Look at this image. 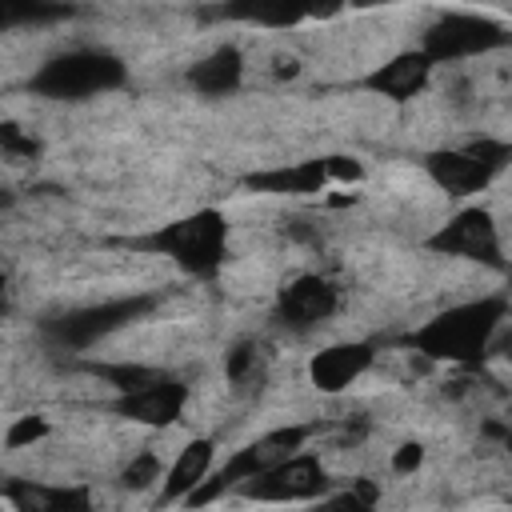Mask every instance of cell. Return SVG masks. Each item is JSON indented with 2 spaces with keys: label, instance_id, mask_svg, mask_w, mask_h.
I'll return each mask as SVG.
<instances>
[{
  "label": "cell",
  "instance_id": "cell-1",
  "mask_svg": "<svg viewBox=\"0 0 512 512\" xmlns=\"http://www.w3.org/2000/svg\"><path fill=\"white\" fill-rule=\"evenodd\" d=\"M504 316H508L504 296L464 300V304H452L448 312L432 316L428 324H420L408 336V348H416L428 360H448V364H460V368H476L492 352V340L504 328Z\"/></svg>",
  "mask_w": 512,
  "mask_h": 512
},
{
  "label": "cell",
  "instance_id": "cell-20",
  "mask_svg": "<svg viewBox=\"0 0 512 512\" xmlns=\"http://www.w3.org/2000/svg\"><path fill=\"white\" fill-rule=\"evenodd\" d=\"M48 432H52L48 416H40V412H28V416H16V420H12V428L4 432V444H8L12 452H16V448H32V444H40Z\"/></svg>",
  "mask_w": 512,
  "mask_h": 512
},
{
  "label": "cell",
  "instance_id": "cell-9",
  "mask_svg": "<svg viewBox=\"0 0 512 512\" xmlns=\"http://www.w3.org/2000/svg\"><path fill=\"white\" fill-rule=\"evenodd\" d=\"M188 396H192V388H188L184 380H176V376L160 372L152 384H144V388H136V392L116 396V400H112V412H116V416H124L128 424L168 428V424H176V420L184 416Z\"/></svg>",
  "mask_w": 512,
  "mask_h": 512
},
{
  "label": "cell",
  "instance_id": "cell-4",
  "mask_svg": "<svg viewBox=\"0 0 512 512\" xmlns=\"http://www.w3.org/2000/svg\"><path fill=\"white\" fill-rule=\"evenodd\" d=\"M156 304H160L156 292H132V296H120V300H100V304H88V308H72L64 316L48 320L44 332L60 348L80 352V348H92L96 340H104V336H112V332L144 320Z\"/></svg>",
  "mask_w": 512,
  "mask_h": 512
},
{
  "label": "cell",
  "instance_id": "cell-21",
  "mask_svg": "<svg viewBox=\"0 0 512 512\" xmlns=\"http://www.w3.org/2000/svg\"><path fill=\"white\" fill-rule=\"evenodd\" d=\"M0 152L8 160H36L40 156V140L32 132H24L20 124H0Z\"/></svg>",
  "mask_w": 512,
  "mask_h": 512
},
{
  "label": "cell",
  "instance_id": "cell-17",
  "mask_svg": "<svg viewBox=\"0 0 512 512\" xmlns=\"http://www.w3.org/2000/svg\"><path fill=\"white\" fill-rule=\"evenodd\" d=\"M212 460H216V444H212L208 436L188 440V444L176 452V460L168 464V472H164L160 504H176V500H184L188 492H196L200 480L212 472Z\"/></svg>",
  "mask_w": 512,
  "mask_h": 512
},
{
  "label": "cell",
  "instance_id": "cell-2",
  "mask_svg": "<svg viewBox=\"0 0 512 512\" xmlns=\"http://www.w3.org/2000/svg\"><path fill=\"white\" fill-rule=\"evenodd\" d=\"M132 248L148 256H164L188 276H216L228 256V220L216 208H200L192 216H180L172 224H160L156 232L132 240Z\"/></svg>",
  "mask_w": 512,
  "mask_h": 512
},
{
  "label": "cell",
  "instance_id": "cell-8",
  "mask_svg": "<svg viewBox=\"0 0 512 512\" xmlns=\"http://www.w3.org/2000/svg\"><path fill=\"white\" fill-rule=\"evenodd\" d=\"M336 308H340V288L320 272H304L288 280L276 296V320L288 332H312L324 320H332Z\"/></svg>",
  "mask_w": 512,
  "mask_h": 512
},
{
  "label": "cell",
  "instance_id": "cell-16",
  "mask_svg": "<svg viewBox=\"0 0 512 512\" xmlns=\"http://www.w3.org/2000/svg\"><path fill=\"white\" fill-rule=\"evenodd\" d=\"M240 80H244V52L236 44H220L208 56L192 60V68H188V84L200 96H232L240 88Z\"/></svg>",
  "mask_w": 512,
  "mask_h": 512
},
{
  "label": "cell",
  "instance_id": "cell-6",
  "mask_svg": "<svg viewBox=\"0 0 512 512\" xmlns=\"http://www.w3.org/2000/svg\"><path fill=\"white\" fill-rule=\"evenodd\" d=\"M508 36L500 24H492L488 16H476V12H448L444 20H436L428 32H424V44L420 52L436 64H456V60H468V56H480L488 48H500Z\"/></svg>",
  "mask_w": 512,
  "mask_h": 512
},
{
  "label": "cell",
  "instance_id": "cell-3",
  "mask_svg": "<svg viewBox=\"0 0 512 512\" xmlns=\"http://www.w3.org/2000/svg\"><path fill=\"white\" fill-rule=\"evenodd\" d=\"M120 84H124V64L100 48H72L64 56H52L32 76V92L44 100H88Z\"/></svg>",
  "mask_w": 512,
  "mask_h": 512
},
{
  "label": "cell",
  "instance_id": "cell-18",
  "mask_svg": "<svg viewBox=\"0 0 512 512\" xmlns=\"http://www.w3.org/2000/svg\"><path fill=\"white\" fill-rule=\"evenodd\" d=\"M224 376H228L232 388H252V380L264 376V348L256 340H240L224 356Z\"/></svg>",
  "mask_w": 512,
  "mask_h": 512
},
{
  "label": "cell",
  "instance_id": "cell-10",
  "mask_svg": "<svg viewBox=\"0 0 512 512\" xmlns=\"http://www.w3.org/2000/svg\"><path fill=\"white\" fill-rule=\"evenodd\" d=\"M376 352L372 344L364 340H348V344H328L320 348L312 360H308V380L324 392V396H336L344 388H352L368 368H372Z\"/></svg>",
  "mask_w": 512,
  "mask_h": 512
},
{
  "label": "cell",
  "instance_id": "cell-5",
  "mask_svg": "<svg viewBox=\"0 0 512 512\" xmlns=\"http://www.w3.org/2000/svg\"><path fill=\"white\" fill-rule=\"evenodd\" d=\"M328 488L332 484H328L324 464L308 452H296V456H284V460L260 468L236 492L244 500H256V504H308V500L328 496Z\"/></svg>",
  "mask_w": 512,
  "mask_h": 512
},
{
  "label": "cell",
  "instance_id": "cell-14",
  "mask_svg": "<svg viewBox=\"0 0 512 512\" xmlns=\"http://www.w3.org/2000/svg\"><path fill=\"white\" fill-rule=\"evenodd\" d=\"M424 168H428L432 184L448 196H472V192L492 184V172L476 156H468L464 148H436L424 156Z\"/></svg>",
  "mask_w": 512,
  "mask_h": 512
},
{
  "label": "cell",
  "instance_id": "cell-11",
  "mask_svg": "<svg viewBox=\"0 0 512 512\" xmlns=\"http://www.w3.org/2000/svg\"><path fill=\"white\" fill-rule=\"evenodd\" d=\"M12 512H96L88 484H44V480H4L0 484Z\"/></svg>",
  "mask_w": 512,
  "mask_h": 512
},
{
  "label": "cell",
  "instance_id": "cell-22",
  "mask_svg": "<svg viewBox=\"0 0 512 512\" xmlns=\"http://www.w3.org/2000/svg\"><path fill=\"white\" fill-rule=\"evenodd\" d=\"M420 464H424V448H420L416 440H408V444H400V448L392 452V472H396V476H412Z\"/></svg>",
  "mask_w": 512,
  "mask_h": 512
},
{
  "label": "cell",
  "instance_id": "cell-15",
  "mask_svg": "<svg viewBox=\"0 0 512 512\" xmlns=\"http://www.w3.org/2000/svg\"><path fill=\"white\" fill-rule=\"evenodd\" d=\"M260 468H268V460H264V452H260V444L252 440L248 448H236L216 472H208L204 480H200V488L196 492H188L184 496V504L188 508H208L212 500H220V496H228V492H236L244 480H252Z\"/></svg>",
  "mask_w": 512,
  "mask_h": 512
},
{
  "label": "cell",
  "instance_id": "cell-13",
  "mask_svg": "<svg viewBox=\"0 0 512 512\" xmlns=\"http://www.w3.org/2000/svg\"><path fill=\"white\" fill-rule=\"evenodd\" d=\"M332 180H328V160L316 156V160H296V164H276V168H264V172H252L244 180V188L252 192H264V196H316L324 192Z\"/></svg>",
  "mask_w": 512,
  "mask_h": 512
},
{
  "label": "cell",
  "instance_id": "cell-7",
  "mask_svg": "<svg viewBox=\"0 0 512 512\" xmlns=\"http://www.w3.org/2000/svg\"><path fill=\"white\" fill-rule=\"evenodd\" d=\"M428 248L440 256H460V260H480L496 272H504V252H500V232L484 208H464L452 220H444L432 236Z\"/></svg>",
  "mask_w": 512,
  "mask_h": 512
},
{
  "label": "cell",
  "instance_id": "cell-12",
  "mask_svg": "<svg viewBox=\"0 0 512 512\" xmlns=\"http://www.w3.org/2000/svg\"><path fill=\"white\" fill-rule=\"evenodd\" d=\"M428 76H432V60L416 48V52H400V56L384 60L380 68H372L364 76V88L384 100H412L428 88Z\"/></svg>",
  "mask_w": 512,
  "mask_h": 512
},
{
  "label": "cell",
  "instance_id": "cell-19",
  "mask_svg": "<svg viewBox=\"0 0 512 512\" xmlns=\"http://www.w3.org/2000/svg\"><path fill=\"white\" fill-rule=\"evenodd\" d=\"M160 476H164V472H160V456H156L152 448H144V452L128 456V464L120 468V484H124V488H132V492L152 488Z\"/></svg>",
  "mask_w": 512,
  "mask_h": 512
}]
</instances>
